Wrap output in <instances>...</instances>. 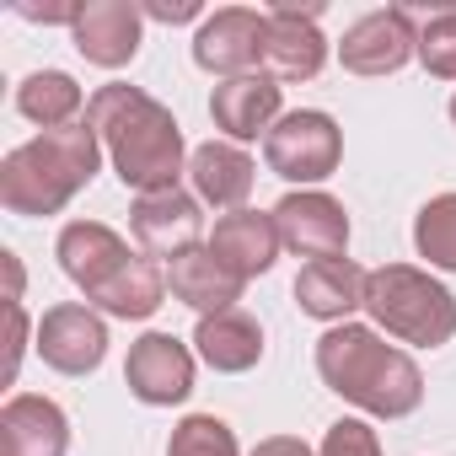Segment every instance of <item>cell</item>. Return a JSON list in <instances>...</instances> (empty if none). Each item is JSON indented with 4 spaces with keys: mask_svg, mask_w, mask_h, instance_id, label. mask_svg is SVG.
<instances>
[{
    "mask_svg": "<svg viewBox=\"0 0 456 456\" xmlns=\"http://www.w3.org/2000/svg\"><path fill=\"white\" fill-rule=\"evenodd\" d=\"M86 118H92L102 151L113 156V172L124 177V188H140V193L177 188V172H183V129H177L172 108H161L140 86L113 81V86H102L86 102Z\"/></svg>",
    "mask_w": 456,
    "mask_h": 456,
    "instance_id": "obj_1",
    "label": "cell"
},
{
    "mask_svg": "<svg viewBox=\"0 0 456 456\" xmlns=\"http://www.w3.org/2000/svg\"><path fill=\"white\" fill-rule=\"evenodd\" d=\"M17 17H28V22H70L76 28L81 6H17Z\"/></svg>",
    "mask_w": 456,
    "mask_h": 456,
    "instance_id": "obj_30",
    "label": "cell"
},
{
    "mask_svg": "<svg viewBox=\"0 0 456 456\" xmlns=\"http://www.w3.org/2000/svg\"><path fill=\"white\" fill-rule=\"evenodd\" d=\"M209 118L215 129H225L232 140H258L264 129L280 124V81L274 76H237V81H220L209 97Z\"/></svg>",
    "mask_w": 456,
    "mask_h": 456,
    "instance_id": "obj_18",
    "label": "cell"
},
{
    "mask_svg": "<svg viewBox=\"0 0 456 456\" xmlns=\"http://www.w3.org/2000/svg\"><path fill=\"white\" fill-rule=\"evenodd\" d=\"M317 376L354 408L376 419H408L424 403V376L419 365L392 349L376 328L338 322L317 338Z\"/></svg>",
    "mask_w": 456,
    "mask_h": 456,
    "instance_id": "obj_2",
    "label": "cell"
},
{
    "mask_svg": "<svg viewBox=\"0 0 456 456\" xmlns=\"http://www.w3.org/2000/svg\"><path fill=\"white\" fill-rule=\"evenodd\" d=\"M264 49H269V12H248V6H225V12L204 17L199 33H193V60H199V70L225 76V81L258 76Z\"/></svg>",
    "mask_w": 456,
    "mask_h": 456,
    "instance_id": "obj_7",
    "label": "cell"
},
{
    "mask_svg": "<svg viewBox=\"0 0 456 456\" xmlns=\"http://www.w3.org/2000/svg\"><path fill=\"white\" fill-rule=\"evenodd\" d=\"M145 17H156V22H193L199 17V0H151Z\"/></svg>",
    "mask_w": 456,
    "mask_h": 456,
    "instance_id": "obj_28",
    "label": "cell"
},
{
    "mask_svg": "<svg viewBox=\"0 0 456 456\" xmlns=\"http://www.w3.org/2000/svg\"><path fill=\"white\" fill-rule=\"evenodd\" d=\"M365 285H370V274L354 258H317V264H306L296 274V306L306 317L344 322L349 312L365 306Z\"/></svg>",
    "mask_w": 456,
    "mask_h": 456,
    "instance_id": "obj_17",
    "label": "cell"
},
{
    "mask_svg": "<svg viewBox=\"0 0 456 456\" xmlns=\"http://www.w3.org/2000/svg\"><path fill=\"white\" fill-rule=\"evenodd\" d=\"M253 456H317V451L306 440H296V435H274V440H258Z\"/></svg>",
    "mask_w": 456,
    "mask_h": 456,
    "instance_id": "obj_29",
    "label": "cell"
},
{
    "mask_svg": "<svg viewBox=\"0 0 456 456\" xmlns=\"http://www.w3.org/2000/svg\"><path fill=\"white\" fill-rule=\"evenodd\" d=\"M6 322H12V344H6V381H17V365H22V349H28V312H22V301H6Z\"/></svg>",
    "mask_w": 456,
    "mask_h": 456,
    "instance_id": "obj_27",
    "label": "cell"
},
{
    "mask_svg": "<svg viewBox=\"0 0 456 456\" xmlns=\"http://www.w3.org/2000/svg\"><path fill=\"white\" fill-rule=\"evenodd\" d=\"M17 108L22 118L44 124V129H65V124H81V86L65 76V70H38L17 86Z\"/></svg>",
    "mask_w": 456,
    "mask_h": 456,
    "instance_id": "obj_22",
    "label": "cell"
},
{
    "mask_svg": "<svg viewBox=\"0 0 456 456\" xmlns=\"http://www.w3.org/2000/svg\"><path fill=\"white\" fill-rule=\"evenodd\" d=\"M317 456H381V440L365 419H338L328 435H322V451Z\"/></svg>",
    "mask_w": 456,
    "mask_h": 456,
    "instance_id": "obj_26",
    "label": "cell"
},
{
    "mask_svg": "<svg viewBox=\"0 0 456 456\" xmlns=\"http://www.w3.org/2000/svg\"><path fill=\"white\" fill-rule=\"evenodd\" d=\"M97 161H102V140L92 118L44 129L38 140L17 145L0 161V204L12 215H60L97 177Z\"/></svg>",
    "mask_w": 456,
    "mask_h": 456,
    "instance_id": "obj_4",
    "label": "cell"
},
{
    "mask_svg": "<svg viewBox=\"0 0 456 456\" xmlns=\"http://www.w3.org/2000/svg\"><path fill=\"white\" fill-rule=\"evenodd\" d=\"M60 269L70 274V285L102 306L108 317H124V322H140L151 317L161 301H167V274L129 253V242L102 220H70L60 232Z\"/></svg>",
    "mask_w": 456,
    "mask_h": 456,
    "instance_id": "obj_3",
    "label": "cell"
},
{
    "mask_svg": "<svg viewBox=\"0 0 456 456\" xmlns=\"http://www.w3.org/2000/svg\"><path fill=\"white\" fill-rule=\"evenodd\" d=\"M280 248L285 242H280L274 215H258V209H232V215H220L215 232H209V253L232 269L242 285L258 280V274H269L274 258H280Z\"/></svg>",
    "mask_w": 456,
    "mask_h": 456,
    "instance_id": "obj_15",
    "label": "cell"
},
{
    "mask_svg": "<svg viewBox=\"0 0 456 456\" xmlns=\"http://www.w3.org/2000/svg\"><path fill=\"white\" fill-rule=\"evenodd\" d=\"M413 248H419V258H429L435 269L456 274V193H435V199L413 215Z\"/></svg>",
    "mask_w": 456,
    "mask_h": 456,
    "instance_id": "obj_23",
    "label": "cell"
},
{
    "mask_svg": "<svg viewBox=\"0 0 456 456\" xmlns=\"http://www.w3.org/2000/svg\"><path fill=\"white\" fill-rule=\"evenodd\" d=\"M365 312L376 317V328H387L392 338L419 344V349H440L456 333V296L413 264L370 269Z\"/></svg>",
    "mask_w": 456,
    "mask_h": 456,
    "instance_id": "obj_5",
    "label": "cell"
},
{
    "mask_svg": "<svg viewBox=\"0 0 456 456\" xmlns=\"http://www.w3.org/2000/svg\"><path fill=\"white\" fill-rule=\"evenodd\" d=\"M317 17H322L317 0H306V6L280 0V6L269 12V49H264V65H269L274 81H312V76L328 65V38L317 33Z\"/></svg>",
    "mask_w": 456,
    "mask_h": 456,
    "instance_id": "obj_10",
    "label": "cell"
},
{
    "mask_svg": "<svg viewBox=\"0 0 456 456\" xmlns=\"http://www.w3.org/2000/svg\"><path fill=\"white\" fill-rule=\"evenodd\" d=\"M419 49V22L408 6H387V12H365L344 44H338V60L344 70L354 76H397Z\"/></svg>",
    "mask_w": 456,
    "mask_h": 456,
    "instance_id": "obj_8",
    "label": "cell"
},
{
    "mask_svg": "<svg viewBox=\"0 0 456 456\" xmlns=\"http://www.w3.org/2000/svg\"><path fill=\"white\" fill-rule=\"evenodd\" d=\"M167 285L183 306H193L199 317H215V312H232L242 301V280L225 269L209 248H188L183 258H172L167 269Z\"/></svg>",
    "mask_w": 456,
    "mask_h": 456,
    "instance_id": "obj_20",
    "label": "cell"
},
{
    "mask_svg": "<svg viewBox=\"0 0 456 456\" xmlns=\"http://www.w3.org/2000/svg\"><path fill=\"white\" fill-rule=\"evenodd\" d=\"M264 156H269V172H280L290 183H322V177H333V167L344 156V134L328 113L301 108V113H285L269 129Z\"/></svg>",
    "mask_w": 456,
    "mask_h": 456,
    "instance_id": "obj_6",
    "label": "cell"
},
{
    "mask_svg": "<svg viewBox=\"0 0 456 456\" xmlns=\"http://www.w3.org/2000/svg\"><path fill=\"white\" fill-rule=\"evenodd\" d=\"M70 451V419L49 397H12L0 408V456H65Z\"/></svg>",
    "mask_w": 456,
    "mask_h": 456,
    "instance_id": "obj_16",
    "label": "cell"
},
{
    "mask_svg": "<svg viewBox=\"0 0 456 456\" xmlns=\"http://www.w3.org/2000/svg\"><path fill=\"white\" fill-rule=\"evenodd\" d=\"M167 456H237V435H232V424L215 419V413H188L172 429Z\"/></svg>",
    "mask_w": 456,
    "mask_h": 456,
    "instance_id": "obj_25",
    "label": "cell"
},
{
    "mask_svg": "<svg viewBox=\"0 0 456 456\" xmlns=\"http://www.w3.org/2000/svg\"><path fill=\"white\" fill-rule=\"evenodd\" d=\"M451 124H456V97H451Z\"/></svg>",
    "mask_w": 456,
    "mask_h": 456,
    "instance_id": "obj_31",
    "label": "cell"
},
{
    "mask_svg": "<svg viewBox=\"0 0 456 456\" xmlns=\"http://www.w3.org/2000/svg\"><path fill=\"white\" fill-rule=\"evenodd\" d=\"M193 349H199V360H204L209 370L242 376V370H253V365L264 360V328H258V317H248L242 306H232V312L199 317Z\"/></svg>",
    "mask_w": 456,
    "mask_h": 456,
    "instance_id": "obj_19",
    "label": "cell"
},
{
    "mask_svg": "<svg viewBox=\"0 0 456 456\" xmlns=\"http://www.w3.org/2000/svg\"><path fill=\"white\" fill-rule=\"evenodd\" d=\"M419 22V65L435 76V81H456V0L445 6H429V12H413Z\"/></svg>",
    "mask_w": 456,
    "mask_h": 456,
    "instance_id": "obj_24",
    "label": "cell"
},
{
    "mask_svg": "<svg viewBox=\"0 0 456 456\" xmlns=\"http://www.w3.org/2000/svg\"><path fill=\"white\" fill-rule=\"evenodd\" d=\"M76 49L102 65V70H118L140 54V38H145V6L134 0H86L81 17H76Z\"/></svg>",
    "mask_w": 456,
    "mask_h": 456,
    "instance_id": "obj_14",
    "label": "cell"
},
{
    "mask_svg": "<svg viewBox=\"0 0 456 456\" xmlns=\"http://www.w3.org/2000/svg\"><path fill=\"white\" fill-rule=\"evenodd\" d=\"M124 381H129V392L140 403L172 408V403H183L193 392V354L172 333H145L124 360Z\"/></svg>",
    "mask_w": 456,
    "mask_h": 456,
    "instance_id": "obj_13",
    "label": "cell"
},
{
    "mask_svg": "<svg viewBox=\"0 0 456 456\" xmlns=\"http://www.w3.org/2000/svg\"><path fill=\"white\" fill-rule=\"evenodd\" d=\"M129 225L145 253L156 258H183L188 248H199V232H204V215H199V193H183V188H161V193H140L134 209H129Z\"/></svg>",
    "mask_w": 456,
    "mask_h": 456,
    "instance_id": "obj_11",
    "label": "cell"
},
{
    "mask_svg": "<svg viewBox=\"0 0 456 456\" xmlns=\"http://www.w3.org/2000/svg\"><path fill=\"white\" fill-rule=\"evenodd\" d=\"M38 354L60 376H86L108 354V328H102V317L92 306H76V301L49 306L44 322H38Z\"/></svg>",
    "mask_w": 456,
    "mask_h": 456,
    "instance_id": "obj_12",
    "label": "cell"
},
{
    "mask_svg": "<svg viewBox=\"0 0 456 456\" xmlns=\"http://www.w3.org/2000/svg\"><path fill=\"white\" fill-rule=\"evenodd\" d=\"M274 225H280V242L301 258H344L349 248V215L333 193H285L274 204Z\"/></svg>",
    "mask_w": 456,
    "mask_h": 456,
    "instance_id": "obj_9",
    "label": "cell"
},
{
    "mask_svg": "<svg viewBox=\"0 0 456 456\" xmlns=\"http://www.w3.org/2000/svg\"><path fill=\"white\" fill-rule=\"evenodd\" d=\"M188 177H193V193L215 209H242L248 193H253V156L225 145V140H209L188 156Z\"/></svg>",
    "mask_w": 456,
    "mask_h": 456,
    "instance_id": "obj_21",
    "label": "cell"
}]
</instances>
